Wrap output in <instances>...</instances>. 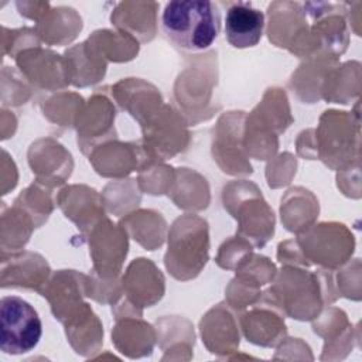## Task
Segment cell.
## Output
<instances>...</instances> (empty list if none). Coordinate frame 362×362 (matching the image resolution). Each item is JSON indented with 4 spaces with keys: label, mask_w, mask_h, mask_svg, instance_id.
I'll list each match as a JSON object with an SVG mask.
<instances>
[{
    "label": "cell",
    "mask_w": 362,
    "mask_h": 362,
    "mask_svg": "<svg viewBox=\"0 0 362 362\" xmlns=\"http://www.w3.org/2000/svg\"><path fill=\"white\" fill-rule=\"evenodd\" d=\"M160 21L165 38L177 48L202 52L218 38L221 11L206 0H174L165 4Z\"/></svg>",
    "instance_id": "obj_1"
},
{
    "label": "cell",
    "mask_w": 362,
    "mask_h": 362,
    "mask_svg": "<svg viewBox=\"0 0 362 362\" xmlns=\"http://www.w3.org/2000/svg\"><path fill=\"white\" fill-rule=\"evenodd\" d=\"M25 226L30 225L28 214L24 209L14 205L8 209V214L3 211L1 216V253H11L24 246L28 240L30 232ZM33 228V226H31Z\"/></svg>",
    "instance_id": "obj_6"
},
{
    "label": "cell",
    "mask_w": 362,
    "mask_h": 362,
    "mask_svg": "<svg viewBox=\"0 0 362 362\" xmlns=\"http://www.w3.org/2000/svg\"><path fill=\"white\" fill-rule=\"evenodd\" d=\"M208 223L197 216L178 218L170 230L167 270L178 280L195 277L208 260Z\"/></svg>",
    "instance_id": "obj_2"
},
{
    "label": "cell",
    "mask_w": 362,
    "mask_h": 362,
    "mask_svg": "<svg viewBox=\"0 0 362 362\" xmlns=\"http://www.w3.org/2000/svg\"><path fill=\"white\" fill-rule=\"evenodd\" d=\"M0 324V348L7 355H21L33 351L42 335L38 313L18 296H4L1 298Z\"/></svg>",
    "instance_id": "obj_3"
},
{
    "label": "cell",
    "mask_w": 362,
    "mask_h": 362,
    "mask_svg": "<svg viewBox=\"0 0 362 362\" xmlns=\"http://www.w3.org/2000/svg\"><path fill=\"white\" fill-rule=\"evenodd\" d=\"M264 30V14L250 1L233 3L225 16V37L233 48H249L259 44Z\"/></svg>",
    "instance_id": "obj_5"
},
{
    "label": "cell",
    "mask_w": 362,
    "mask_h": 362,
    "mask_svg": "<svg viewBox=\"0 0 362 362\" xmlns=\"http://www.w3.org/2000/svg\"><path fill=\"white\" fill-rule=\"evenodd\" d=\"M48 274V263L37 253H1V288L24 287L41 291Z\"/></svg>",
    "instance_id": "obj_4"
}]
</instances>
